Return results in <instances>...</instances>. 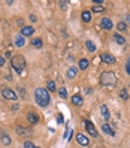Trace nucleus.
I'll return each mask as SVG.
<instances>
[{
    "instance_id": "nucleus-18",
    "label": "nucleus",
    "mask_w": 130,
    "mask_h": 148,
    "mask_svg": "<svg viewBox=\"0 0 130 148\" xmlns=\"http://www.w3.org/2000/svg\"><path fill=\"white\" fill-rule=\"evenodd\" d=\"M103 11H105V6H102V5H94L91 8V12H94V14H100Z\"/></svg>"
},
{
    "instance_id": "nucleus-5",
    "label": "nucleus",
    "mask_w": 130,
    "mask_h": 148,
    "mask_svg": "<svg viewBox=\"0 0 130 148\" xmlns=\"http://www.w3.org/2000/svg\"><path fill=\"white\" fill-rule=\"evenodd\" d=\"M84 124H85V129H87V132H88L91 136H96L97 138V130H96V127H94V124L91 123V121H88V120H85L84 121Z\"/></svg>"
},
{
    "instance_id": "nucleus-22",
    "label": "nucleus",
    "mask_w": 130,
    "mask_h": 148,
    "mask_svg": "<svg viewBox=\"0 0 130 148\" xmlns=\"http://www.w3.org/2000/svg\"><path fill=\"white\" fill-rule=\"evenodd\" d=\"M117 29H118L120 32H126V30H127V24H126L124 21H121V23L117 24Z\"/></svg>"
},
{
    "instance_id": "nucleus-9",
    "label": "nucleus",
    "mask_w": 130,
    "mask_h": 148,
    "mask_svg": "<svg viewBox=\"0 0 130 148\" xmlns=\"http://www.w3.org/2000/svg\"><path fill=\"white\" fill-rule=\"evenodd\" d=\"M100 25H102V29H105V30H111V29H112V21H111V18H102Z\"/></svg>"
},
{
    "instance_id": "nucleus-13",
    "label": "nucleus",
    "mask_w": 130,
    "mask_h": 148,
    "mask_svg": "<svg viewBox=\"0 0 130 148\" xmlns=\"http://www.w3.org/2000/svg\"><path fill=\"white\" fill-rule=\"evenodd\" d=\"M102 130H103V132H105L106 135H109V136H114V135H115V133H114V130L111 129V126H109L108 123H105V124L102 126Z\"/></svg>"
},
{
    "instance_id": "nucleus-31",
    "label": "nucleus",
    "mask_w": 130,
    "mask_h": 148,
    "mask_svg": "<svg viewBox=\"0 0 130 148\" xmlns=\"http://www.w3.org/2000/svg\"><path fill=\"white\" fill-rule=\"evenodd\" d=\"M5 64V57H0V66Z\"/></svg>"
},
{
    "instance_id": "nucleus-6",
    "label": "nucleus",
    "mask_w": 130,
    "mask_h": 148,
    "mask_svg": "<svg viewBox=\"0 0 130 148\" xmlns=\"http://www.w3.org/2000/svg\"><path fill=\"white\" fill-rule=\"evenodd\" d=\"M100 60L103 63H108V64H114L117 60H115V57L114 56H111V54H108V53H103V54H100Z\"/></svg>"
},
{
    "instance_id": "nucleus-14",
    "label": "nucleus",
    "mask_w": 130,
    "mask_h": 148,
    "mask_svg": "<svg viewBox=\"0 0 130 148\" xmlns=\"http://www.w3.org/2000/svg\"><path fill=\"white\" fill-rule=\"evenodd\" d=\"M100 111H102V117L105 118V120H108V118L111 117L109 109H108V106H106V105H102V106H100Z\"/></svg>"
},
{
    "instance_id": "nucleus-28",
    "label": "nucleus",
    "mask_w": 130,
    "mask_h": 148,
    "mask_svg": "<svg viewBox=\"0 0 130 148\" xmlns=\"http://www.w3.org/2000/svg\"><path fill=\"white\" fill-rule=\"evenodd\" d=\"M126 71H127V73L130 75V57L127 58V63H126Z\"/></svg>"
},
{
    "instance_id": "nucleus-15",
    "label": "nucleus",
    "mask_w": 130,
    "mask_h": 148,
    "mask_svg": "<svg viewBox=\"0 0 130 148\" xmlns=\"http://www.w3.org/2000/svg\"><path fill=\"white\" fill-rule=\"evenodd\" d=\"M76 72H78V71H76V67H69V69H67L66 76L69 78V79H73V78L76 76Z\"/></svg>"
},
{
    "instance_id": "nucleus-2",
    "label": "nucleus",
    "mask_w": 130,
    "mask_h": 148,
    "mask_svg": "<svg viewBox=\"0 0 130 148\" xmlns=\"http://www.w3.org/2000/svg\"><path fill=\"white\" fill-rule=\"evenodd\" d=\"M100 84L102 85H108V87H112L117 84V78H115V73L114 72H103L100 75Z\"/></svg>"
},
{
    "instance_id": "nucleus-16",
    "label": "nucleus",
    "mask_w": 130,
    "mask_h": 148,
    "mask_svg": "<svg viewBox=\"0 0 130 148\" xmlns=\"http://www.w3.org/2000/svg\"><path fill=\"white\" fill-rule=\"evenodd\" d=\"M88 64H90V62H88L87 58H81V60H79V63H78V66H79L81 71H85V69L88 67Z\"/></svg>"
},
{
    "instance_id": "nucleus-32",
    "label": "nucleus",
    "mask_w": 130,
    "mask_h": 148,
    "mask_svg": "<svg viewBox=\"0 0 130 148\" xmlns=\"http://www.w3.org/2000/svg\"><path fill=\"white\" fill-rule=\"evenodd\" d=\"M30 20L34 23V21H36V16H34V15H30Z\"/></svg>"
},
{
    "instance_id": "nucleus-29",
    "label": "nucleus",
    "mask_w": 130,
    "mask_h": 148,
    "mask_svg": "<svg viewBox=\"0 0 130 148\" xmlns=\"http://www.w3.org/2000/svg\"><path fill=\"white\" fill-rule=\"evenodd\" d=\"M60 6H62V9H66V8H67V2H60Z\"/></svg>"
},
{
    "instance_id": "nucleus-3",
    "label": "nucleus",
    "mask_w": 130,
    "mask_h": 148,
    "mask_svg": "<svg viewBox=\"0 0 130 148\" xmlns=\"http://www.w3.org/2000/svg\"><path fill=\"white\" fill-rule=\"evenodd\" d=\"M11 66L16 71V73H23V69L25 67V60L23 56H14L11 60Z\"/></svg>"
},
{
    "instance_id": "nucleus-19",
    "label": "nucleus",
    "mask_w": 130,
    "mask_h": 148,
    "mask_svg": "<svg viewBox=\"0 0 130 148\" xmlns=\"http://www.w3.org/2000/svg\"><path fill=\"white\" fill-rule=\"evenodd\" d=\"M85 47H87V49H88L90 53H94V51H96V45H94V42H91V40H87Z\"/></svg>"
},
{
    "instance_id": "nucleus-20",
    "label": "nucleus",
    "mask_w": 130,
    "mask_h": 148,
    "mask_svg": "<svg viewBox=\"0 0 130 148\" xmlns=\"http://www.w3.org/2000/svg\"><path fill=\"white\" fill-rule=\"evenodd\" d=\"M114 39L117 40L118 45H124V43H126V39H124L123 36H120V33H115V34H114Z\"/></svg>"
},
{
    "instance_id": "nucleus-26",
    "label": "nucleus",
    "mask_w": 130,
    "mask_h": 148,
    "mask_svg": "<svg viewBox=\"0 0 130 148\" xmlns=\"http://www.w3.org/2000/svg\"><path fill=\"white\" fill-rule=\"evenodd\" d=\"M58 93H60V97H62V99H66V97H67V93H66L64 88H60Z\"/></svg>"
},
{
    "instance_id": "nucleus-4",
    "label": "nucleus",
    "mask_w": 130,
    "mask_h": 148,
    "mask_svg": "<svg viewBox=\"0 0 130 148\" xmlns=\"http://www.w3.org/2000/svg\"><path fill=\"white\" fill-rule=\"evenodd\" d=\"M2 96L5 99H8V100H16V93L12 90V88H3L2 90Z\"/></svg>"
},
{
    "instance_id": "nucleus-12",
    "label": "nucleus",
    "mask_w": 130,
    "mask_h": 148,
    "mask_svg": "<svg viewBox=\"0 0 130 148\" xmlns=\"http://www.w3.org/2000/svg\"><path fill=\"white\" fill-rule=\"evenodd\" d=\"M82 97H81V96L79 94H75V96H72V103H73V105H76V106H81L82 105Z\"/></svg>"
},
{
    "instance_id": "nucleus-7",
    "label": "nucleus",
    "mask_w": 130,
    "mask_h": 148,
    "mask_svg": "<svg viewBox=\"0 0 130 148\" xmlns=\"http://www.w3.org/2000/svg\"><path fill=\"white\" fill-rule=\"evenodd\" d=\"M76 141H78V144H79V145H84V147H87V145L90 144V139L87 138L84 133H78L76 135Z\"/></svg>"
},
{
    "instance_id": "nucleus-17",
    "label": "nucleus",
    "mask_w": 130,
    "mask_h": 148,
    "mask_svg": "<svg viewBox=\"0 0 130 148\" xmlns=\"http://www.w3.org/2000/svg\"><path fill=\"white\" fill-rule=\"evenodd\" d=\"M81 18H82V21H84V23H90V21H91V12L84 11V12L81 14Z\"/></svg>"
},
{
    "instance_id": "nucleus-30",
    "label": "nucleus",
    "mask_w": 130,
    "mask_h": 148,
    "mask_svg": "<svg viewBox=\"0 0 130 148\" xmlns=\"http://www.w3.org/2000/svg\"><path fill=\"white\" fill-rule=\"evenodd\" d=\"M18 90H20V94L24 97V96H25V90H24V88H18Z\"/></svg>"
},
{
    "instance_id": "nucleus-25",
    "label": "nucleus",
    "mask_w": 130,
    "mask_h": 148,
    "mask_svg": "<svg viewBox=\"0 0 130 148\" xmlns=\"http://www.w3.org/2000/svg\"><path fill=\"white\" fill-rule=\"evenodd\" d=\"M120 96H121V99H123V100H127V99H129V94H127L126 90H121V91H120Z\"/></svg>"
},
{
    "instance_id": "nucleus-24",
    "label": "nucleus",
    "mask_w": 130,
    "mask_h": 148,
    "mask_svg": "<svg viewBox=\"0 0 130 148\" xmlns=\"http://www.w3.org/2000/svg\"><path fill=\"white\" fill-rule=\"evenodd\" d=\"M2 142H3L5 145H9V144H11V138L8 136V135H3V136H2Z\"/></svg>"
},
{
    "instance_id": "nucleus-10",
    "label": "nucleus",
    "mask_w": 130,
    "mask_h": 148,
    "mask_svg": "<svg viewBox=\"0 0 130 148\" xmlns=\"http://www.w3.org/2000/svg\"><path fill=\"white\" fill-rule=\"evenodd\" d=\"M27 120H29L30 124H38L39 123V117L34 114V112H29V114H27Z\"/></svg>"
},
{
    "instance_id": "nucleus-8",
    "label": "nucleus",
    "mask_w": 130,
    "mask_h": 148,
    "mask_svg": "<svg viewBox=\"0 0 130 148\" xmlns=\"http://www.w3.org/2000/svg\"><path fill=\"white\" fill-rule=\"evenodd\" d=\"M34 33V29L31 27V25H24V27L21 29V36H24V38H27V36H31V34Z\"/></svg>"
},
{
    "instance_id": "nucleus-11",
    "label": "nucleus",
    "mask_w": 130,
    "mask_h": 148,
    "mask_svg": "<svg viewBox=\"0 0 130 148\" xmlns=\"http://www.w3.org/2000/svg\"><path fill=\"white\" fill-rule=\"evenodd\" d=\"M24 43H25V38L24 36H21V34H16V36H15V47H23L24 45Z\"/></svg>"
},
{
    "instance_id": "nucleus-23",
    "label": "nucleus",
    "mask_w": 130,
    "mask_h": 148,
    "mask_svg": "<svg viewBox=\"0 0 130 148\" xmlns=\"http://www.w3.org/2000/svg\"><path fill=\"white\" fill-rule=\"evenodd\" d=\"M47 88H48V91H55V82L54 81H48Z\"/></svg>"
},
{
    "instance_id": "nucleus-27",
    "label": "nucleus",
    "mask_w": 130,
    "mask_h": 148,
    "mask_svg": "<svg viewBox=\"0 0 130 148\" xmlns=\"http://www.w3.org/2000/svg\"><path fill=\"white\" fill-rule=\"evenodd\" d=\"M24 148H36V147L33 145V142L27 141V142H24Z\"/></svg>"
},
{
    "instance_id": "nucleus-1",
    "label": "nucleus",
    "mask_w": 130,
    "mask_h": 148,
    "mask_svg": "<svg viewBox=\"0 0 130 148\" xmlns=\"http://www.w3.org/2000/svg\"><path fill=\"white\" fill-rule=\"evenodd\" d=\"M34 99H36V103L42 108H47L51 102V97H49V91L45 90V88H36L34 91Z\"/></svg>"
},
{
    "instance_id": "nucleus-21",
    "label": "nucleus",
    "mask_w": 130,
    "mask_h": 148,
    "mask_svg": "<svg viewBox=\"0 0 130 148\" xmlns=\"http://www.w3.org/2000/svg\"><path fill=\"white\" fill-rule=\"evenodd\" d=\"M31 45H33L34 48H42V45H43L42 39H33V40H31Z\"/></svg>"
}]
</instances>
